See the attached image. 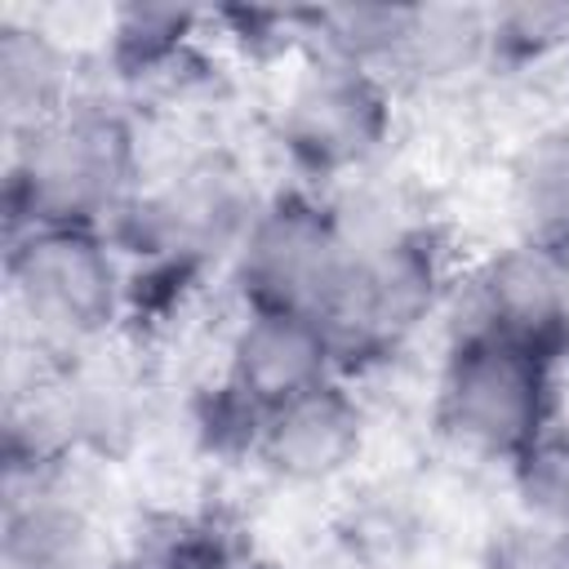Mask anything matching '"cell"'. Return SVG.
<instances>
[{
  "instance_id": "cell-19",
  "label": "cell",
  "mask_w": 569,
  "mask_h": 569,
  "mask_svg": "<svg viewBox=\"0 0 569 569\" xmlns=\"http://www.w3.org/2000/svg\"><path fill=\"white\" fill-rule=\"evenodd\" d=\"M489 569H569V529H551L538 520L516 525L498 533Z\"/></svg>"
},
{
  "instance_id": "cell-15",
  "label": "cell",
  "mask_w": 569,
  "mask_h": 569,
  "mask_svg": "<svg viewBox=\"0 0 569 569\" xmlns=\"http://www.w3.org/2000/svg\"><path fill=\"white\" fill-rule=\"evenodd\" d=\"M480 53H489V13L418 4L413 31H409L396 67H409L413 76H449V71H462L467 62H476Z\"/></svg>"
},
{
  "instance_id": "cell-12",
  "label": "cell",
  "mask_w": 569,
  "mask_h": 569,
  "mask_svg": "<svg viewBox=\"0 0 569 569\" xmlns=\"http://www.w3.org/2000/svg\"><path fill=\"white\" fill-rule=\"evenodd\" d=\"M76 102L67 53L36 27H4L0 31V107L9 133H31L36 124L53 120Z\"/></svg>"
},
{
  "instance_id": "cell-6",
  "label": "cell",
  "mask_w": 569,
  "mask_h": 569,
  "mask_svg": "<svg viewBox=\"0 0 569 569\" xmlns=\"http://www.w3.org/2000/svg\"><path fill=\"white\" fill-rule=\"evenodd\" d=\"M440 298V249L431 231L405 227L382 240L356 244L351 267L320 316L338 365L387 356L405 342Z\"/></svg>"
},
{
  "instance_id": "cell-5",
  "label": "cell",
  "mask_w": 569,
  "mask_h": 569,
  "mask_svg": "<svg viewBox=\"0 0 569 569\" xmlns=\"http://www.w3.org/2000/svg\"><path fill=\"white\" fill-rule=\"evenodd\" d=\"M351 231L320 200L289 191L258 209L236 249V284L249 311H298L320 320L351 267Z\"/></svg>"
},
{
  "instance_id": "cell-18",
  "label": "cell",
  "mask_w": 569,
  "mask_h": 569,
  "mask_svg": "<svg viewBox=\"0 0 569 569\" xmlns=\"http://www.w3.org/2000/svg\"><path fill=\"white\" fill-rule=\"evenodd\" d=\"M569 40V9H547V4H520V9H498L489 13V53L502 62H529L542 58Z\"/></svg>"
},
{
  "instance_id": "cell-9",
  "label": "cell",
  "mask_w": 569,
  "mask_h": 569,
  "mask_svg": "<svg viewBox=\"0 0 569 569\" xmlns=\"http://www.w3.org/2000/svg\"><path fill=\"white\" fill-rule=\"evenodd\" d=\"M525 342L551 360L569 347V258L516 244L489 258L467 289V325Z\"/></svg>"
},
{
  "instance_id": "cell-7",
  "label": "cell",
  "mask_w": 569,
  "mask_h": 569,
  "mask_svg": "<svg viewBox=\"0 0 569 569\" xmlns=\"http://www.w3.org/2000/svg\"><path fill=\"white\" fill-rule=\"evenodd\" d=\"M391 129V98L378 71L316 58L284 102L280 138L298 169L329 178L369 160Z\"/></svg>"
},
{
  "instance_id": "cell-20",
  "label": "cell",
  "mask_w": 569,
  "mask_h": 569,
  "mask_svg": "<svg viewBox=\"0 0 569 569\" xmlns=\"http://www.w3.org/2000/svg\"><path fill=\"white\" fill-rule=\"evenodd\" d=\"M116 569H151L147 560H129V565H116Z\"/></svg>"
},
{
  "instance_id": "cell-1",
  "label": "cell",
  "mask_w": 569,
  "mask_h": 569,
  "mask_svg": "<svg viewBox=\"0 0 569 569\" xmlns=\"http://www.w3.org/2000/svg\"><path fill=\"white\" fill-rule=\"evenodd\" d=\"M133 129L93 98H76L53 120L13 138L4 178L9 236L27 227H102L133 196Z\"/></svg>"
},
{
  "instance_id": "cell-3",
  "label": "cell",
  "mask_w": 569,
  "mask_h": 569,
  "mask_svg": "<svg viewBox=\"0 0 569 569\" xmlns=\"http://www.w3.org/2000/svg\"><path fill=\"white\" fill-rule=\"evenodd\" d=\"M258 218L244 173L227 156L187 164L169 187L133 196L111 218V240L147 262V284H182L209 258L236 253Z\"/></svg>"
},
{
  "instance_id": "cell-16",
  "label": "cell",
  "mask_w": 569,
  "mask_h": 569,
  "mask_svg": "<svg viewBox=\"0 0 569 569\" xmlns=\"http://www.w3.org/2000/svg\"><path fill=\"white\" fill-rule=\"evenodd\" d=\"M196 13L191 9H169V4H129L111 22V62L120 76L142 80L182 58V44L191 36Z\"/></svg>"
},
{
  "instance_id": "cell-11",
  "label": "cell",
  "mask_w": 569,
  "mask_h": 569,
  "mask_svg": "<svg viewBox=\"0 0 569 569\" xmlns=\"http://www.w3.org/2000/svg\"><path fill=\"white\" fill-rule=\"evenodd\" d=\"M31 489H9L4 502V533H0V560L4 569H84L89 551V525L80 507L62 502V493L49 489V480H27Z\"/></svg>"
},
{
  "instance_id": "cell-10",
  "label": "cell",
  "mask_w": 569,
  "mask_h": 569,
  "mask_svg": "<svg viewBox=\"0 0 569 569\" xmlns=\"http://www.w3.org/2000/svg\"><path fill=\"white\" fill-rule=\"evenodd\" d=\"M365 436L360 405L329 378L258 422L253 453L284 480H325L342 471Z\"/></svg>"
},
{
  "instance_id": "cell-13",
  "label": "cell",
  "mask_w": 569,
  "mask_h": 569,
  "mask_svg": "<svg viewBox=\"0 0 569 569\" xmlns=\"http://www.w3.org/2000/svg\"><path fill=\"white\" fill-rule=\"evenodd\" d=\"M520 244L569 258V129L538 133L511 169Z\"/></svg>"
},
{
  "instance_id": "cell-14",
  "label": "cell",
  "mask_w": 569,
  "mask_h": 569,
  "mask_svg": "<svg viewBox=\"0 0 569 569\" xmlns=\"http://www.w3.org/2000/svg\"><path fill=\"white\" fill-rule=\"evenodd\" d=\"M413 18L418 4H320L293 13L302 36L316 44V58L351 62L369 71L400 62Z\"/></svg>"
},
{
  "instance_id": "cell-8",
  "label": "cell",
  "mask_w": 569,
  "mask_h": 569,
  "mask_svg": "<svg viewBox=\"0 0 569 569\" xmlns=\"http://www.w3.org/2000/svg\"><path fill=\"white\" fill-rule=\"evenodd\" d=\"M333 365L338 351L320 320L298 311H244V325L231 338L222 396L258 431L262 418L329 382Z\"/></svg>"
},
{
  "instance_id": "cell-4",
  "label": "cell",
  "mask_w": 569,
  "mask_h": 569,
  "mask_svg": "<svg viewBox=\"0 0 569 569\" xmlns=\"http://www.w3.org/2000/svg\"><path fill=\"white\" fill-rule=\"evenodd\" d=\"M4 271L22 316L53 342L98 338L129 302V284L116 267V244L111 236H102V227L13 231Z\"/></svg>"
},
{
  "instance_id": "cell-2",
  "label": "cell",
  "mask_w": 569,
  "mask_h": 569,
  "mask_svg": "<svg viewBox=\"0 0 569 569\" xmlns=\"http://www.w3.org/2000/svg\"><path fill=\"white\" fill-rule=\"evenodd\" d=\"M556 360L480 329H462L445 356L436 418L445 436L485 453L520 458L547 427L556 409Z\"/></svg>"
},
{
  "instance_id": "cell-17",
  "label": "cell",
  "mask_w": 569,
  "mask_h": 569,
  "mask_svg": "<svg viewBox=\"0 0 569 569\" xmlns=\"http://www.w3.org/2000/svg\"><path fill=\"white\" fill-rule=\"evenodd\" d=\"M511 480L529 520L569 529V427H547L520 458H511Z\"/></svg>"
}]
</instances>
